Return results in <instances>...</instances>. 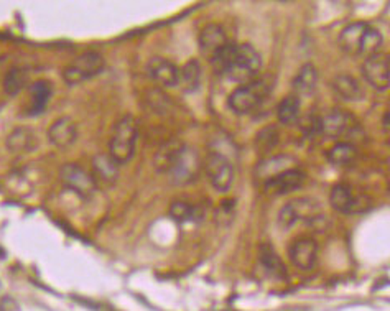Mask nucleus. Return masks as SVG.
<instances>
[{"instance_id":"obj_1","label":"nucleus","mask_w":390,"mask_h":311,"mask_svg":"<svg viewBox=\"0 0 390 311\" xmlns=\"http://www.w3.org/2000/svg\"><path fill=\"white\" fill-rule=\"evenodd\" d=\"M219 74L234 83L247 84L257 78L262 68L260 53L249 43H227L211 61Z\"/></svg>"},{"instance_id":"obj_4","label":"nucleus","mask_w":390,"mask_h":311,"mask_svg":"<svg viewBox=\"0 0 390 311\" xmlns=\"http://www.w3.org/2000/svg\"><path fill=\"white\" fill-rule=\"evenodd\" d=\"M270 91H272V84L267 79H254L231 92L227 98V106L237 116L249 114L269 98Z\"/></svg>"},{"instance_id":"obj_14","label":"nucleus","mask_w":390,"mask_h":311,"mask_svg":"<svg viewBox=\"0 0 390 311\" xmlns=\"http://www.w3.org/2000/svg\"><path fill=\"white\" fill-rule=\"evenodd\" d=\"M198 43L203 56L211 63L216 54L221 52L227 43H231V41L227 40V33L223 28V25L207 23L206 27L199 32Z\"/></svg>"},{"instance_id":"obj_31","label":"nucleus","mask_w":390,"mask_h":311,"mask_svg":"<svg viewBox=\"0 0 390 311\" xmlns=\"http://www.w3.org/2000/svg\"><path fill=\"white\" fill-rule=\"evenodd\" d=\"M291 162H294V158L287 157V155H280V157L269 158L257 167V175L267 180V178H270V176L280 173V171L288 170V168H290L288 165H290Z\"/></svg>"},{"instance_id":"obj_33","label":"nucleus","mask_w":390,"mask_h":311,"mask_svg":"<svg viewBox=\"0 0 390 311\" xmlns=\"http://www.w3.org/2000/svg\"><path fill=\"white\" fill-rule=\"evenodd\" d=\"M389 117H390L389 111H385V114L382 117V129H384L385 136H389Z\"/></svg>"},{"instance_id":"obj_26","label":"nucleus","mask_w":390,"mask_h":311,"mask_svg":"<svg viewBox=\"0 0 390 311\" xmlns=\"http://www.w3.org/2000/svg\"><path fill=\"white\" fill-rule=\"evenodd\" d=\"M358 157V149L351 142H339L326 152V158L334 167H347Z\"/></svg>"},{"instance_id":"obj_22","label":"nucleus","mask_w":390,"mask_h":311,"mask_svg":"<svg viewBox=\"0 0 390 311\" xmlns=\"http://www.w3.org/2000/svg\"><path fill=\"white\" fill-rule=\"evenodd\" d=\"M201 76H203V69L201 65H199L198 60H189L183 68L180 69V74H178V86H181V89L186 94H192L201 86Z\"/></svg>"},{"instance_id":"obj_27","label":"nucleus","mask_w":390,"mask_h":311,"mask_svg":"<svg viewBox=\"0 0 390 311\" xmlns=\"http://www.w3.org/2000/svg\"><path fill=\"white\" fill-rule=\"evenodd\" d=\"M181 145H183L181 142L170 140L165 145L160 147L158 152H156L155 157H154V167H155V170L158 171V173H163V175L168 173L170 167H172V163H173V160H175L176 153L180 152Z\"/></svg>"},{"instance_id":"obj_8","label":"nucleus","mask_w":390,"mask_h":311,"mask_svg":"<svg viewBox=\"0 0 390 311\" xmlns=\"http://www.w3.org/2000/svg\"><path fill=\"white\" fill-rule=\"evenodd\" d=\"M329 203L333 209L341 214H359L371 208V200L364 195H358L347 183L334 184L329 195Z\"/></svg>"},{"instance_id":"obj_16","label":"nucleus","mask_w":390,"mask_h":311,"mask_svg":"<svg viewBox=\"0 0 390 311\" xmlns=\"http://www.w3.org/2000/svg\"><path fill=\"white\" fill-rule=\"evenodd\" d=\"M147 74L148 78L154 79L156 84L163 87H175L178 86V74L180 69L175 63L165 60V58H152L147 63Z\"/></svg>"},{"instance_id":"obj_10","label":"nucleus","mask_w":390,"mask_h":311,"mask_svg":"<svg viewBox=\"0 0 390 311\" xmlns=\"http://www.w3.org/2000/svg\"><path fill=\"white\" fill-rule=\"evenodd\" d=\"M362 76L376 91L385 92L390 86V56L389 53L379 52L369 56L362 63Z\"/></svg>"},{"instance_id":"obj_3","label":"nucleus","mask_w":390,"mask_h":311,"mask_svg":"<svg viewBox=\"0 0 390 311\" xmlns=\"http://www.w3.org/2000/svg\"><path fill=\"white\" fill-rule=\"evenodd\" d=\"M138 138V125L132 116L127 114L114 125L111 140H109V155L116 160L117 165H124L134 157Z\"/></svg>"},{"instance_id":"obj_23","label":"nucleus","mask_w":390,"mask_h":311,"mask_svg":"<svg viewBox=\"0 0 390 311\" xmlns=\"http://www.w3.org/2000/svg\"><path fill=\"white\" fill-rule=\"evenodd\" d=\"M37 147V137L30 129L19 127L7 137V149L10 152H32Z\"/></svg>"},{"instance_id":"obj_12","label":"nucleus","mask_w":390,"mask_h":311,"mask_svg":"<svg viewBox=\"0 0 390 311\" xmlns=\"http://www.w3.org/2000/svg\"><path fill=\"white\" fill-rule=\"evenodd\" d=\"M59 178L68 190L78 193L83 197H91L96 193V178L89 175L84 168H81L76 163H66L63 165L61 171H59Z\"/></svg>"},{"instance_id":"obj_5","label":"nucleus","mask_w":390,"mask_h":311,"mask_svg":"<svg viewBox=\"0 0 390 311\" xmlns=\"http://www.w3.org/2000/svg\"><path fill=\"white\" fill-rule=\"evenodd\" d=\"M323 219L321 206L313 197H296L280 209L278 213V228L282 230H290L296 222L303 221L307 224H318V221Z\"/></svg>"},{"instance_id":"obj_24","label":"nucleus","mask_w":390,"mask_h":311,"mask_svg":"<svg viewBox=\"0 0 390 311\" xmlns=\"http://www.w3.org/2000/svg\"><path fill=\"white\" fill-rule=\"evenodd\" d=\"M170 216H172L175 221L181 222V224L199 222L203 221V217H205V209H203L201 206L176 201V203L170 206Z\"/></svg>"},{"instance_id":"obj_6","label":"nucleus","mask_w":390,"mask_h":311,"mask_svg":"<svg viewBox=\"0 0 390 311\" xmlns=\"http://www.w3.org/2000/svg\"><path fill=\"white\" fill-rule=\"evenodd\" d=\"M201 160H199L196 150L188 145H181L180 152L176 153L172 167L168 170V176L173 184L183 186V184H192L198 180L201 173Z\"/></svg>"},{"instance_id":"obj_28","label":"nucleus","mask_w":390,"mask_h":311,"mask_svg":"<svg viewBox=\"0 0 390 311\" xmlns=\"http://www.w3.org/2000/svg\"><path fill=\"white\" fill-rule=\"evenodd\" d=\"M92 167H94L96 173L99 178H103L104 182L114 183L119 176V167L111 155L99 153L92 158Z\"/></svg>"},{"instance_id":"obj_20","label":"nucleus","mask_w":390,"mask_h":311,"mask_svg":"<svg viewBox=\"0 0 390 311\" xmlns=\"http://www.w3.org/2000/svg\"><path fill=\"white\" fill-rule=\"evenodd\" d=\"M28 89H30V94H32V104H30L27 114L30 117L43 114L46 106H48V100L53 94L52 84H50L48 81H45V79H41V81L33 83Z\"/></svg>"},{"instance_id":"obj_30","label":"nucleus","mask_w":390,"mask_h":311,"mask_svg":"<svg viewBox=\"0 0 390 311\" xmlns=\"http://www.w3.org/2000/svg\"><path fill=\"white\" fill-rule=\"evenodd\" d=\"M28 83V71L25 68H10L7 71L6 78H3V91L8 96H17L20 94V91L27 86Z\"/></svg>"},{"instance_id":"obj_13","label":"nucleus","mask_w":390,"mask_h":311,"mask_svg":"<svg viewBox=\"0 0 390 311\" xmlns=\"http://www.w3.org/2000/svg\"><path fill=\"white\" fill-rule=\"evenodd\" d=\"M305 182H307V175L302 170L288 168L285 171H280V173L264 180V190L275 196H285L288 193L300 190Z\"/></svg>"},{"instance_id":"obj_21","label":"nucleus","mask_w":390,"mask_h":311,"mask_svg":"<svg viewBox=\"0 0 390 311\" xmlns=\"http://www.w3.org/2000/svg\"><path fill=\"white\" fill-rule=\"evenodd\" d=\"M318 84V71L311 63H305L302 68L298 69L296 76L291 83L294 86L295 96H311L316 91Z\"/></svg>"},{"instance_id":"obj_7","label":"nucleus","mask_w":390,"mask_h":311,"mask_svg":"<svg viewBox=\"0 0 390 311\" xmlns=\"http://www.w3.org/2000/svg\"><path fill=\"white\" fill-rule=\"evenodd\" d=\"M104 68L105 61L103 54L97 52H88L76 58L71 65H68L65 73H63V79L70 86H78V84L89 81V79L103 73Z\"/></svg>"},{"instance_id":"obj_2","label":"nucleus","mask_w":390,"mask_h":311,"mask_svg":"<svg viewBox=\"0 0 390 311\" xmlns=\"http://www.w3.org/2000/svg\"><path fill=\"white\" fill-rule=\"evenodd\" d=\"M339 48L351 58H366L380 52L384 39L376 27L367 22H354L339 33Z\"/></svg>"},{"instance_id":"obj_25","label":"nucleus","mask_w":390,"mask_h":311,"mask_svg":"<svg viewBox=\"0 0 390 311\" xmlns=\"http://www.w3.org/2000/svg\"><path fill=\"white\" fill-rule=\"evenodd\" d=\"M300 107H302V103H300V98L295 94H288L278 103L277 106V119L280 124L283 125H291L296 124L300 117Z\"/></svg>"},{"instance_id":"obj_15","label":"nucleus","mask_w":390,"mask_h":311,"mask_svg":"<svg viewBox=\"0 0 390 311\" xmlns=\"http://www.w3.org/2000/svg\"><path fill=\"white\" fill-rule=\"evenodd\" d=\"M318 242L311 237H300L291 244L288 249V257L295 267L302 268V270H309L315 267L318 259Z\"/></svg>"},{"instance_id":"obj_11","label":"nucleus","mask_w":390,"mask_h":311,"mask_svg":"<svg viewBox=\"0 0 390 311\" xmlns=\"http://www.w3.org/2000/svg\"><path fill=\"white\" fill-rule=\"evenodd\" d=\"M321 124H323V133L328 137H353L356 133H362L361 125L358 119L351 116L349 112L342 111V109H333L329 114L321 117Z\"/></svg>"},{"instance_id":"obj_19","label":"nucleus","mask_w":390,"mask_h":311,"mask_svg":"<svg viewBox=\"0 0 390 311\" xmlns=\"http://www.w3.org/2000/svg\"><path fill=\"white\" fill-rule=\"evenodd\" d=\"M258 262H260L262 268L269 277L277 280H285L287 279V267L282 262V259L278 257V254L270 244H262L260 249H258Z\"/></svg>"},{"instance_id":"obj_9","label":"nucleus","mask_w":390,"mask_h":311,"mask_svg":"<svg viewBox=\"0 0 390 311\" xmlns=\"http://www.w3.org/2000/svg\"><path fill=\"white\" fill-rule=\"evenodd\" d=\"M205 171L209 183L219 193L229 191L234 182V167L231 160L218 152H211L205 160Z\"/></svg>"},{"instance_id":"obj_29","label":"nucleus","mask_w":390,"mask_h":311,"mask_svg":"<svg viewBox=\"0 0 390 311\" xmlns=\"http://www.w3.org/2000/svg\"><path fill=\"white\" fill-rule=\"evenodd\" d=\"M280 144V130L277 125L270 124L267 127L258 130V133L256 136V149L258 153L267 155L269 152H272Z\"/></svg>"},{"instance_id":"obj_18","label":"nucleus","mask_w":390,"mask_h":311,"mask_svg":"<svg viewBox=\"0 0 390 311\" xmlns=\"http://www.w3.org/2000/svg\"><path fill=\"white\" fill-rule=\"evenodd\" d=\"M331 89L336 92L342 100H347V103L361 100L364 98V87L361 86V83H359L354 76L346 73L336 74V76L333 78Z\"/></svg>"},{"instance_id":"obj_17","label":"nucleus","mask_w":390,"mask_h":311,"mask_svg":"<svg viewBox=\"0 0 390 311\" xmlns=\"http://www.w3.org/2000/svg\"><path fill=\"white\" fill-rule=\"evenodd\" d=\"M48 138L58 149H68L78 138V129H76V124L70 117H61V119L52 124V127L48 130Z\"/></svg>"},{"instance_id":"obj_32","label":"nucleus","mask_w":390,"mask_h":311,"mask_svg":"<svg viewBox=\"0 0 390 311\" xmlns=\"http://www.w3.org/2000/svg\"><path fill=\"white\" fill-rule=\"evenodd\" d=\"M298 129L302 130L307 137H315L318 133H323V124H321V117L316 114H307L303 117H298L296 120Z\"/></svg>"}]
</instances>
